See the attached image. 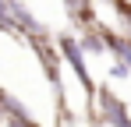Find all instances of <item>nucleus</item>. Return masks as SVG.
Wrapping results in <instances>:
<instances>
[{
    "mask_svg": "<svg viewBox=\"0 0 131 127\" xmlns=\"http://www.w3.org/2000/svg\"><path fill=\"white\" fill-rule=\"evenodd\" d=\"M25 46H28L32 57L39 60V71H43L46 85H50V92H53L60 124H67L71 113H67V88H64V60H60V53H57V46H53V35H32V39H25Z\"/></svg>",
    "mask_w": 131,
    "mask_h": 127,
    "instance_id": "obj_1",
    "label": "nucleus"
},
{
    "mask_svg": "<svg viewBox=\"0 0 131 127\" xmlns=\"http://www.w3.org/2000/svg\"><path fill=\"white\" fill-rule=\"evenodd\" d=\"M53 46H57V53H60V60H64V71L74 74V81L82 85V95H85V113L89 120L96 124V78H92V71H89V57L82 53V46H78V35L74 32H60V35H53Z\"/></svg>",
    "mask_w": 131,
    "mask_h": 127,
    "instance_id": "obj_2",
    "label": "nucleus"
},
{
    "mask_svg": "<svg viewBox=\"0 0 131 127\" xmlns=\"http://www.w3.org/2000/svg\"><path fill=\"white\" fill-rule=\"evenodd\" d=\"M96 124L131 127V109H128V103H124L110 85H99V88H96Z\"/></svg>",
    "mask_w": 131,
    "mask_h": 127,
    "instance_id": "obj_3",
    "label": "nucleus"
},
{
    "mask_svg": "<svg viewBox=\"0 0 131 127\" xmlns=\"http://www.w3.org/2000/svg\"><path fill=\"white\" fill-rule=\"evenodd\" d=\"M0 127H43V124L28 113V106L14 92L4 88V95H0Z\"/></svg>",
    "mask_w": 131,
    "mask_h": 127,
    "instance_id": "obj_4",
    "label": "nucleus"
},
{
    "mask_svg": "<svg viewBox=\"0 0 131 127\" xmlns=\"http://www.w3.org/2000/svg\"><path fill=\"white\" fill-rule=\"evenodd\" d=\"M96 28H99L103 42H106V57H113L117 64H124L128 74H131V39H128V35H121L117 28H110L106 21H96Z\"/></svg>",
    "mask_w": 131,
    "mask_h": 127,
    "instance_id": "obj_5",
    "label": "nucleus"
},
{
    "mask_svg": "<svg viewBox=\"0 0 131 127\" xmlns=\"http://www.w3.org/2000/svg\"><path fill=\"white\" fill-rule=\"evenodd\" d=\"M60 4H64V14H67V21H71L74 32H82V28H89V25L99 21L96 0H60Z\"/></svg>",
    "mask_w": 131,
    "mask_h": 127,
    "instance_id": "obj_6",
    "label": "nucleus"
},
{
    "mask_svg": "<svg viewBox=\"0 0 131 127\" xmlns=\"http://www.w3.org/2000/svg\"><path fill=\"white\" fill-rule=\"evenodd\" d=\"M74 35H78V46H82L85 57H106V42H103V35H99L96 25H89V28L74 32Z\"/></svg>",
    "mask_w": 131,
    "mask_h": 127,
    "instance_id": "obj_7",
    "label": "nucleus"
},
{
    "mask_svg": "<svg viewBox=\"0 0 131 127\" xmlns=\"http://www.w3.org/2000/svg\"><path fill=\"white\" fill-rule=\"evenodd\" d=\"M106 4L113 7V18H117V25H121L117 32L131 39V0H106Z\"/></svg>",
    "mask_w": 131,
    "mask_h": 127,
    "instance_id": "obj_8",
    "label": "nucleus"
},
{
    "mask_svg": "<svg viewBox=\"0 0 131 127\" xmlns=\"http://www.w3.org/2000/svg\"><path fill=\"white\" fill-rule=\"evenodd\" d=\"M0 35H7V39H18V42H21V35H18V25H14V18H11L7 0H0Z\"/></svg>",
    "mask_w": 131,
    "mask_h": 127,
    "instance_id": "obj_9",
    "label": "nucleus"
},
{
    "mask_svg": "<svg viewBox=\"0 0 131 127\" xmlns=\"http://www.w3.org/2000/svg\"><path fill=\"white\" fill-rule=\"evenodd\" d=\"M110 74H113V78H131L128 67H124V64H117V60H113V67H110Z\"/></svg>",
    "mask_w": 131,
    "mask_h": 127,
    "instance_id": "obj_10",
    "label": "nucleus"
},
{
    "mask_svg": "<svg viewBox=\"0 0 131 127\" xmlns=\"http://www.w3.org/2000/svg\"><path fill=\"white\" fill-rule=\"evenodd\" d=\"M0 95H4V85H0Z\"/></svg>",
    "mask_w": 131,
    "mask_h": 127,
    "instance_id": "obj_11",
    "label": "nucleus"
}]
</instances>
